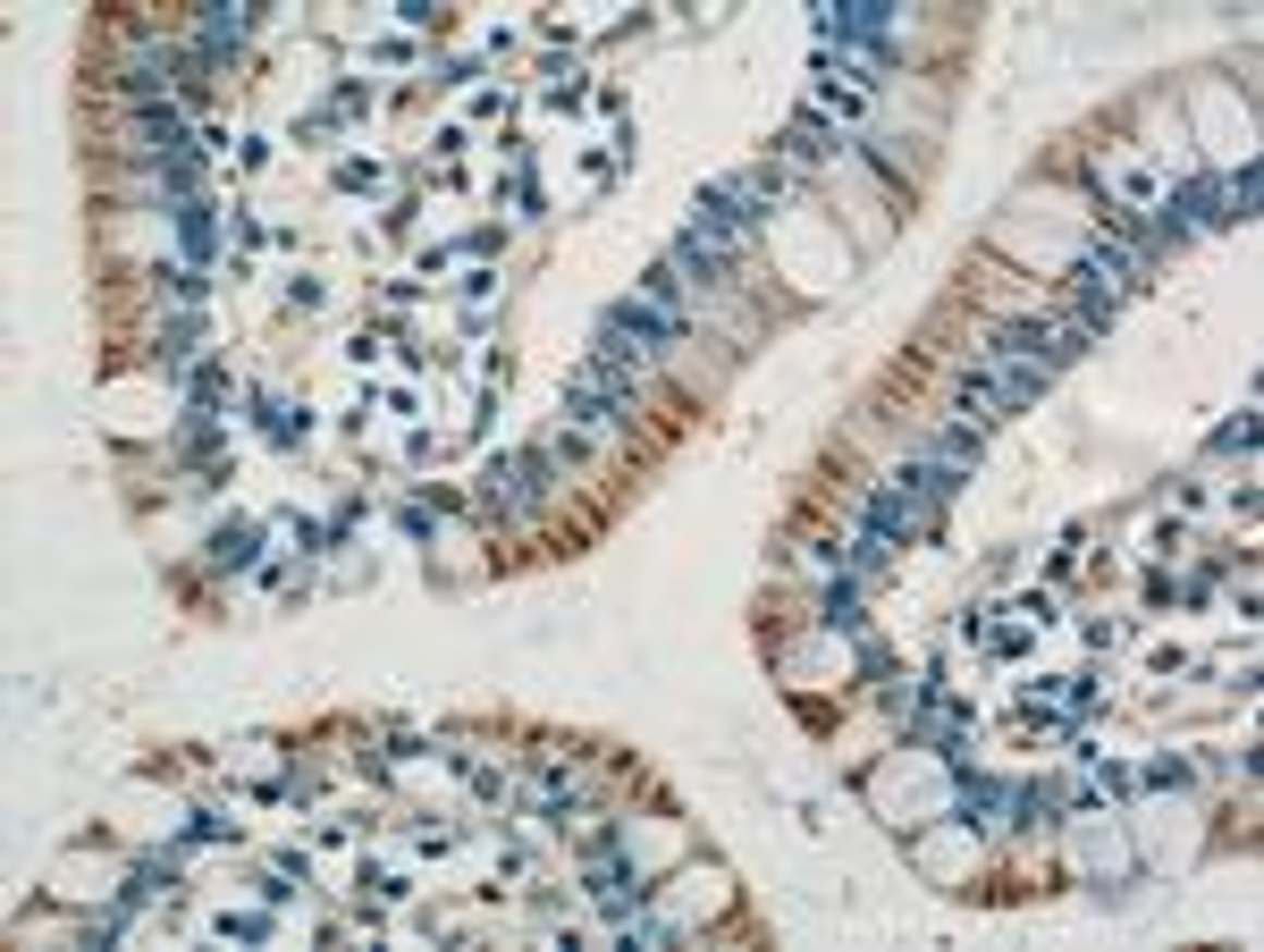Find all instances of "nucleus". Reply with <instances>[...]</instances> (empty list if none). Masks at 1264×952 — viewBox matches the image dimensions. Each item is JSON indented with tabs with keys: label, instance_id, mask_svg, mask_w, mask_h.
<instances>
[{
	"label": "nucleus",
	"instance_id": "1",
	"mask_svg": "<svg viewBox=\"0 0 1264 952\" xmlns=\"http://www.w3.org/2000/svg\"><path fill=\"white\" fill-rule=\"evenodd\" d=\"M785 152H792V160H826L835 144H826V127H818V119H801V127L785 135Z\"/></svg>",
	"mask_w": 1264,
	"mask_h": 952
}]
</instances>
